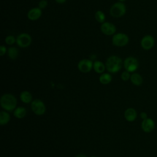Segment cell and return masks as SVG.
I'll list each match as a JSON object with an SVG mask.
<instances>
[{"mask_svg":"<svg viewBox=\"0 0 157 157\" xmlns=\"http://www.w3.org/2000/svg\"><path fill=\"white\" fill-rule=\"evenodd\" d=\"M118 2H124L126 0H118Z\"/></svg>","mask_w":157,"mask_h":157,"instance_id":"cell-29","label":"cell"},{"mask_svg":"<svg viewBox=\"0 0 157 157\" xmlns=\"http://www.w3.org/2000/svg\"><path fill=\"white\" fill-rule=\"evenodd\" d=\"M26 114V109L23 107H18L13 111V115L17 118H23Z\"/></svg>","mask_w":157,"mask_h":157,"instance_id":"cell-18","label":"cell"},{"mask_svg":"<svg viewBox=\"0 0 157 157\" xmlns=\"http://www.w3.org/2000/svg\"><path fill=\"white\" fill-rule=\"evenodd\" d=\"M101 31L105 35L113 36L115 34L117 28L113 23L109 21H105L101 25Z\"/></svg>","mask_w":157,"mask_h":157,"instance_id":"cell-9","label":"cell"},{"mask_svg":"<svg viewBox=\"0 0 157 157\" xmlns=\"http://www.w3.org/2000/svg\"><path fill=\"white\" fill-rule=\"evenodd\" d=\"M5 42L9 45H12L16 42V38L13 35H8L5 38Z\"/></svg>","mask_w":157,"mask_h":157,"instance_id":"cell-22","label":"cell"},{"mask_svg":"<svg viewBox=\"0 0 157 157\" xmlns=\"http://www.w3.org/2000/svg\"><path fill=\"white\" fill-rule=\"evenodd\" d=\"M32 42L31 36L26 33L19 34L16 38V43L20 48H27Z\"/></svg>","mask_w":157,"mask_h":157,"instance_id":"cell-6","label":"cell"},{"mask_svg":"<svg viewBox=\"0 0 157 157\" xmlns=\"http://www.w3.org/2000/svg\"><path fill=\"white\" fill-rule=\"evenodd\" d=\"M130 80L131 83L136 86H140L143 83V78L140 74L134 72L131 75Z\"/></svg>","mask_w":157,"mask_h":157,"instance_id":"cell-14","label":"cell"},{"mask_svg":"<svg viewBox=\"0 0 157 157\" xmlns=\"http://www.w3.org/2000/svg\"><path fill=\"white\" fill-rule=\"evenodd\" d=\"M155 45V39L151 35L144 36L140 41V45L142 48L145 50H150Z\"/></svg>","mask_w":157,"mask_h":157,"instance_id":"cell-10","label":"cell"},{"mask_svg":"<svg viewBox=\"0 0 157 157\" xmlns=\"http://www.w3.org/2000/svg\"><path fill=\"white\" fill-rule=\"evenodd\" d=\"M140 118H141L143 120H145V119H147V118H148L147 114V113L145 112H141L140 114Z\"/></svg>","mask_w":157,"mask_h":157,"instance_id":"cell-26","label":"cell"},{"mask_svg":"<svg viewBox=\"0 0 157 157\" xmlns=\"http://www.w3.org/2000/svg\"><path fill=\"white\" fill-rule=\"evenodd\" d=\"M141 128L144 132H151L155 128V123L153 119L147 118V119L142 120L141 123Z\"/></svg>","mask_w":157,"mask_h":157,"instance_id":"cell-11","label":"cell"},{"mask_svg":"<svg viewBox=\"0 0 157 157\" xmlns=\"http://www.w3.org/2000/svg\"><path fill=\"white\" fill-rule=\"evenodd\" d=\"M55 1L58 4H63L66 1V0H55Z\"/></svg>","mask_w":157,"mask_h":157,"instance_id":"cell-27","label":"cell"},{"mask_svg":"<svg viewBox=\"0 0 157 157\" xmlns=\"http://www.w3.org/2000/svg\"><path fill=\"white\" fill-rule=\"evenodd\" d=\"M20 98L23 102L28 104L32 101V95L28 91H23L20 93Z\"/></svg>","mask_w":157,"mask_h":157,"instance_id":"cell-16","label":"cell"},{"mask_svg":"<svg viewBox=\"0 0 157 157\" xmlns=\"http://www.w3.org/2000/svg\"><path fill=\"white\" fill-rule=\"evenodd\" d=\"M131 74H130V72H129L128 71H123L121 74V79L123 80V81H128L129 80H130V78H131Z\"/></svg>","mask_w":157,"mask_h":157,"instance_id":"cell-23","label":"cell"},{"mask_svg":"<svg viewBox=\"0 0 157 157\" xmlns=\"http://www.w3.org/2000/svg\"><path fill=\"white\" fill-rule=\"evenodd\" d=\"M124 118L129 122L134 121L137 118V112L133 108H128L124 112Z\"/></svg>","mask_w":157,"mask_h":157,"instance_id":"cell-13","label":"cell"},{"mask_svg":"<svg viewBox=\"0 0 157 157\" xmlns=\"http://www.w3.org/2000/svg\"><path fill=\"white\" fill-rule=\"evenodd\" d=\"M31 107L33 112L37 115H42L44 114L46 110L44 103L39 99L33 100L31 102Z\"/></svg>","mask_w":157,"mask_h":157,"instance_id":"cell-7","label":"cell"},{"mask_svg":"<svg viewBox=\"0 0 157 157\" xmlns=\"http://www.w3.org/2000/svg\"><path fill=\"white\" fill-rule=\"evenodd\" d=\"M42 10L37 7H34L31 9L27 13V17L31 21H35L40 18L42 15Z\"/></svg>","mask_w":157,"mask_h":157,"instance_id":"cell-12","label":"cell"},{"mask_svg":"<svg viewBox=\"0 0 157 157\" xmlns=\"http://www.w3.org/2000/svg\"><path fill=\"white\" fill-rule=\"evenodd\" d=\"M91 157H97V156H91Z\"/></svg>","mask_w":157,"mask_h":157,"instance_id":"cell-30","label":"cell"},{"mask_svg":"<svg viewBox=\"0 0 157 157\" xmlns=\"http://www.w3.org/2000/svg\"><path fill=\"white\" fill-rule=\"evenodd\" d=\"M126 12V7L123 2H117L114 3L110 9V13L114 18L123 17Z\"/></svg>","mask_w":157,"mask_h":157,"instance_id":"cell-3","label":"cell"},{"mask_svg":"<svg viewBox=\"0 0 157 157\" xmlns=\"http://www.w3.org/2000/svg\"><path fill=\"white\" fill-rule=\"evenodd\" d=\"M112 77L109 73H103L99 76V80L101 83L103 85H107L111 82Z\"/></svg>","mask_w":157,"mask_h":157,"instance_id":"cell-17","label":"cell"},{"mask_svg":"<svg viewBox=\"0 0 157 157\" xmlns=\"http://www.w3.org/2000/svg\"><path fill=\"white\" fill-rule=\"evenodd\" d=\"M7 52V49L4 45H1L0 46V55L1 56H4L6 53Z\"/></svg>","mask_w":157,"mask_h":157,"instance_id":"cell-25","label":"cell"},{"mask_svg":"<svg viewBox=\"0 0 157 157\" xmlns=\"http://www.w3.org/2000/svg\"><path fill=\"white\" fill-rule=\"evenodd\" d=\"M7 55L10 59H15L19 54L18 50L17 47H10L7 49Z\"/></svg>","mask_w":157,"mask_h":157,"instance_id":"cell-19","label":"cell"},{"mask_svg":"<svg viewBox=\"0 0 157 157\" xmlns=\"http://www.w3.org/2000/svg\"><path fill=\"white\" fill-rule=\"evenodd\" d=\"M94 17H95L96 20L101 24L103 23L104 22H105V15L104 13L101 10L96 11L94 14Z\"/></svg>","mask_w":157,"mask_h":157,"instance_id":"cell-21","label":"cell"},{"mask_svg":"<svg viewBox=\"0 0 157 157\" xmlns=\"http://www.w3.org/2000/svg\"><path fill=\"white\" fill-rule=\"evenodd\" d=\"M75 157H87V156L85 155H83V154H79V155H77Z\"/></svg>","mask_w":157,"mask_h":157,"instance_id":"cell-28","label":"cell"},{"mask_svg":"<svg viewBox=\"0 0 157 157\" xmlns=\"http://www.w3.org/2000/svg\"><path fill=\"white\" fill-rule=\"evenodd\" d=\"M10 115L5 111H1L0 113V124L5 125L7 124L10 120Z\"/></svg>","mask_w":157,"mask_h":157,"instance_id":"cell-20","label":"cell"},{"mask_svg":"<svg viewBox=\"0 0 157 157\" xmlns=\"http://www.w3.org/2000/svg\"><path fill=\"white\" fill-rule=\"evenodd\" d=\"M17 103L16 98L12 94L6 93L1 98V106L5 110L10 112L15 110L16 109Z\"/></svg>","mask_w":157,"mask_h":157,"instance_id":"cell-2","label":"cell"},{"mask_svg":"<svg viewBox=\"0 0 157 157\" xmlns=\"http://www.w3.org/2000/svg\"><path fill=\"white\" fill-rule=\"evenodd\" d=\"M93 67V63L88 59H83L78 61L77 68L82 73H88L91 71Z\"/></svg>","mask_w":157,"mask_h":157,"instance_id":"cell-8","label":"cell"},{"mask_svg":"<svg viewBox=\"0 0 157 157\" xmlns=\"http://www.w3.org/2000/svg\"><path fill=\"white\" fill-rule=\"evenodd\" d=\"M47 5H48V2L47 0H41L39 2L38 7L42 10V9H45Z\"/></svg>","mask_w":157,"mask_h":157,"instance_id":"cell-24","label":"cell"},{"mask_svg":"<svg viewBox=\"0 0 157 157\" xmlns=\"http://www.w3.org/2000/svg\"><path fill=\"white\" fill-rule=\"evenodd\" d=\"M123 66L125 71L129 72H134L139 67V61L134 56H128L123 61Z\"/></svg>","mask_w":157,"mask_h":157,"instance_id":"cell-5","label":"cell"},{"mask_svg":"<svg viewBox=\"0 0 157 157\" xmlns=\"http://www.w3.org/2000/svg\"><path fill=\"white\" fill-rule=\"evenodd\" d=\"M93 69L98 74H103L106 69L105 64L101 61H96L93 63Z\"/></svg>","mask_w":157,"mask_h":157,"instance_id":"cell-15","label":"cell"},{"mask_svg":"<svg viewBox=\"0 0 157 157\" xmlns=\"http://www.w3.org/2000/svg\"><path fill=\"white\" fill-rule=\"evenodd\" d=\"M105 67L107 71L112 74H115L120 71L123 66V61L118 56H110L105 61Z\"/></svg>","mask_w":157,"mask_h":157,"instance_id":"cell-1","label":"cell"},{"mask_svg":"<svg viewBox=\"0 0 157 157\" xmlns=\"http://www.w3.org/2000/svg\"><path fill=\"white\" fill-rule=\"evenodd\" d=\"M129 39L127 34L123 33L115 34L112 38V44L116 47H122L126 46L129 42Z\"/></svg>","mask_w":157,"mask_h":157,"instance_id":"cell-4","label":"cell"}]
</instances>
